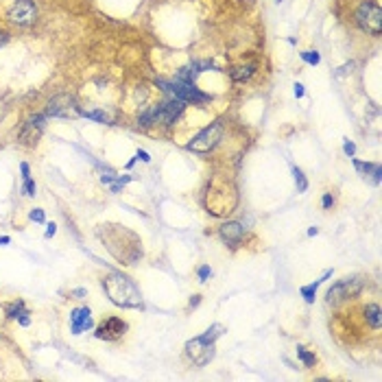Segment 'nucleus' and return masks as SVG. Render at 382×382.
<instances>
[{
  "label": "nucleus",
  "instance_id": "obj_30",
  "mask_svg": "<svg viewBox=\"0 0 382 382\" xmlns=\"http://www.w3.org/2000/svg\"><path fill=\"white\" fill-rule=\"evenodd\" d=\"M18 321H20V326H24V328H26V326L31 324V319H29V312H24V314H22V317H20Z\"/></svg>",
  "mask_w": 382,
  "mask_h": 382
},
{
  "label": "nucleus",
  "instance_id": "obj_18",
  "mask_svg": "<svg viewBox=\"0 0 382 382\" xmlns=\"http://www.w3.org/2000/svg\"><path fill=\"white\" fill-rule=\"evenodd\" d=\"M297 356H299V360L304 363L306 367H314V363H317V356H314L312 352H308L306 347H297Z\"/></svg>",
  "mask_w": 382,
  "mask_h": 382
},
{
  "label": "nucleus",
  "instance_id": "obj_13",
  "mask_svg": "<svg viewBox=\"0 0 382 382\" xmlns=\"http://www.w3.org/2000/svg\"><path fill=\"white\" fill-rule=\"evenodd\" d=\"M330 275H332V269H326L324 275H321L319 280H314L312 284H306V286H301V288H299V293H301V297L306 299V304H312L314 297H317V288H319L321 284H324V282H326L328 278H330Z\"/></svg>",
  "mask_w": 382,
  "mask_h": 382
},
{
  "label": "nucleus",
  "instance_id": "obj_25",
  "mask_svg": "<svg viewBox=\"0 0 382 382\" xmlns=\"http://www.w3.org/2000/svg\"><path fill=\"white\" fill-rule=\"evenodd\" d=\"M31 221H35V223H44L46 219H44V210H39V208H35V210H31Z\"/></svg>",
  "mask_w": 382,
  "mask_h": 382
},
{
  "label": "nucleus",
  "instance_id": "obj_15",
  "mask_svg": "<svg viewBox=\"0 0 382 382\" xmlns=\"http://www.w3.org/2000/svg\"><path fill=\"white\" fill-rule=\"evenodd\" d=\"M365 321L373 328V330L380 328V306L378 304H369L365 308Z\"/></svg>",
  "mask_w": 382,
  "mask_h": 382
},
{
  "label": "nucleus",
  "instance_id": "obj_33",
  "mask_svg": "<svg viewBox=\"0 0 382 382\" xmlns=\"http://www.w3.org/2000/svg\"><path fill=\"white\" fill-rule=\"evenodd\" d=\"M7 242H11L9 236H0V245H7Z\"/></svg>",
  "mask_w": 382,
  "mask_h": 382
},
{
  "label": "nucleus",
  "instance_id": "obj_22",
  "mask_svg": "<svg viewBox=\"0 0 382 382\" xmlns=\"http://www.w3.org/2000/svg\"><path fill=\"white\" fill-rule=\"evenodd\" d=\"M301 59H304L306 63H312V66H314V63H319L321 57H319L317 50H304V52H301Z\"/></svg>",
  "mask_w": 382,
  "mask_h": 382
},
{
  "label": "nucleus",
  "instance_id": "obj_6",
  "mask_svg": "<svg viewBox=\"0 0 382 382\" xmlns=\"http://www.w3.org/2000/svg\"><path fill=\"white\" fill-rule=\"evenodd\" d=\"M356 22L363 31L371 33V35H380L382 31V11L376 3H371V0H365L363 5L358 7L356 11Z\"/></svg>",
  "mask_w": 382,
  "mask_h": 382
},
{
  "label": "nucleus",
  "instance_id": "obj_9",
  "mask_svg": "<svg viewBox=\"0 0 382 382\" xmlns=\"http://www.w3.org/2000/svg\"><path fill=\"white\" fill-rule=\"evenodd\" d=\"M129 330L127 321H122L120 317H107L103 319V324L96 328V339L101 341H118L124 337V332Z\"/></svg>",
  "mask_w": 382,
  "mask_h": 382
},
{
  "label": "nucleus",
  "instance_id": "obj_34",
  "mask_svg": "<svg viewBox=\"0 0 382 382\" xmlns=\"http://www.w3.org/2000/svg\"><path fill=\"white\" fill-rule=\"evenodd\" d=\"M317 232H319L317 227H310V229H308V236H317Z\"/></svg>",
  "mask_w": 382,
  "mask_h": 382
},
{
  "label": "nucleus",
  "instance_id": "obj_11",
  "mask_svg": "<svg viewBox=\"0 0 382 382\" xmlns=\"http://www.w3.org/2000/svg\"><path fill=\"white\" fill-rule=\"evenodd\" d=\"M219 236H221V240L225 242V245H229V247H238V245H240V240L245 238V227H242L240 223H236V221L223 223L221 229H219Z\"/></svg>",
  "mask_w": 382,
  "mask_h": 382
},
{
  "label": "nucleus",
  "instance_id": "obj_31",
  "mask_svg": "<svg viewBox=\"0 0 382 382\" xmlns=\"http://www.w3.org/2000/svg\"><path fill=\"white\" fill-rule=\"evenodd\" d=\"M199 301H201V297L199 295H195V299H190V308H197L199 306Z\"/></svg>",
  "mask_w": 382,
  "mask_h": 382
},
{
  "label": "nucleus",
  "instance_id": "obj_27",
  "mask_svg": "<svg viewBox=\"0 0 382 382\" xmlns=\"http://www.w3.org/2000/svg\"><path fill=\"white\" fill-rule=\"evenodd\" d=\"M55 232H57V225H55V223H46V238L55 236Z\"/></svg>",
  "mask_w": 382,
  "mask_h": 382
},
{
  "label": "nucleus",
  "instance_id": "obj_7",
  "mask_svg": "<svg viewBox=\"0 0 382 382\" xmlns=\"http://www.w3.org/2000/svg\"><path fill=\"white\" fill-rule=\"evenodd\" d=\"M223 138V124L221 122H212L210 127H206L201 134H197L193 140L188 142V151H195V153H208L212 151L216 144L221 142Z\"/></svg>",
  "mask_w": 382,
  "mask_h": 382
},
{
  "label": "nucleus",
  "instance_id": "obj_10",
  "mask_svg": "<svg viewBox=\"0 0 382 382\" xmlns=\"http://www.w3.org/2000/svg\"><path fill=\"white\" fill-rule=\"evenodd\" d=\"M92 326H94V319H92V310L88 306H79L70 312V332L75 337L83 334L85 330H92Z\"/></svg>",
  "mask_w": 382,
  "mask_h": 382
},
{
  "label": "nucleus",
  "instance_id": "obj_23",
  "mask_svg": "<svg viewBox=\"0 0 382 382\" xmlns=\"http://www.w3.org/2000/svg\"><path fill=\"white\" fill-rule=\"evenodd\" d=\"M199 282H208L210 278H212V269H210L208 265H203V267H199Z\"/></svg>",
  "mask_w": 382,
  "mask_h": 382
},
{
  "label": "nucleus",
  "instance_id": "obj_2",
  "mask_svg": "<svg viewBox=\"0 0 382 382\" xmlns=\"http://www.w3.org/2000/svg\"><path fill=\"white\" fill-rule=\"evenodd\" d=\"M223 332H225V328H223L221 324H214V326H210L201 337H195V339L188 341L186 343V354L193 358L195 365L203 367V365H208L210 360L214 358V343H216V339H219Z\"/></svg>",
  "mask_w": 382,
  "mask_h": 382
},
{
  "label": "nucleus",
  "instance_id": "obj_32",
  "mask_svg": "<svg viewBox=\"0 0 382 382\" xmlns=\"http://www.w3.org/2000/svg\"><path fill=\"white\" fill-rule=\"evenodd\" d=\"M7 39H9V35H7L5 31H0V46H5V44H7Z\"/></svg>",
  "mask_w": 382,
  "mask_h": 382
},
{
  "label": "nucleus",
  "instance_id": "obj_24",
  "mask_svg": "<svg viewBox=\"0 0 382 382\" xmlns=\"http://www.w3.org/2000/svg\"><path fill=\"white\" fill-rule=\"evenodd\" d=\"M343 151H345L347 157H354V153H356V144H354L352 140H345L343 142Z\"/></svg>",
  "mask_w": 382,
  "mask_h": 382
},
{
  "label": "nucleus",
  "instance_id": "obj_19",
  "mask_svg": "<svg viewBox=\"0 0 382 382\" xmlns=\"http://www.w3.org/2000/svg\"><path fill=\"white\" fill-rule=\"evenodd\" d=\"M81 114L85 118H90V120H94V122H107L109 120V116L105 114V111H101V109H83Z\"/></svg>",
  "mask_w": 382,
  "mask_h": 382
},
{
  "label": "nucleus",
  "instance_id": "obj_28",
  "mask_svg": "<svg viewBox=\"0 0 382 382\" xmlns=\"http://www.w3.org/2000/svg\"><path fill=\"white\" fill-rule=\"evenodd\" d=\"M295 96H297V98L304 96V85H301V83H295Z\"/></svg>",
  "mask_w": 382,
  "mask_h": 382
},
{
  "label": "nucleus",
  "instance_id": "obj_4",
  "mask_svg": "<svg viewBox=\"0 0 382 382\" xmlns=\"http://www.w3.org/2000/svg\"><path fill=\"white\" fill-rule=\"evenodd\" d=\"M363 286H365V280L360 278V275L343 278V280H339L337 284H332L330 288H328L326 299H328V304L330 306H339V304H343V301H347V299L356 297V295L363 291Z\"/></svg>",
  "mask_w": 382,
  "mask_h": 382
},
{
  "label": "nucleus",
  "instance_id": "obj_3",
  "mask_svg": "<svg viewBox=\"0 0 382 382\" xmlns=\"http://www.w3.org/2000/svg\"><path fill=\"white\" fill-rule=\"evenodd\" d=\"M183 111V101L170 98L160 105H153L147 111L140 114V124L142 127H153V124H173Z\"/></svg>",
  "mask_w": 382,
  "mask_h": 382
},
{
  "label": "nucleus",
  "instance_id": "obj_29",
  "mask_svg": "<svg viewBox=\"0 0 382 382\" xmlns=\"http://www.w3.org/2000/svg\"><path fill=\"white\" fill-rule=\"evenodd\" d=\"M136 157H138V160H142V162H149V160H151L147 151H138V153H136Z\"/></svg>",
  "mask_w": 382,
  "mask_h": 382
},
{
  "label": "nucleus",
  "instance_id": "obj_1",
  "mask_svg": "<svg viewBox=\"0 0 382 382\" xmlns=\"http://www.w3.org/2000/svg\"><path fill=\"white\" fill-rule=\"evenodd\" d=\"M103 288H105V293H107L111 304H116L120 308H142L140 291H138L136 282L127 278V275L111 271L109 275L103 278Z\"/></svg>",
  "mask_w": 382,
  "mask_h": 382
},
{
  "label": "nucleus",
  "instance_id": "obj_21",
  "mask_svg": "<svg viewBox=\"0 0 382 382\" xmlns=\"http://www.w3.org/2000/svg\"><path fill=\"white\" fill-rule=\"evenodd\" d=\"M22 193H24L26 197H33V195H35V181H33L31 177H24V179H22Z\"/></svg>",
  "mask_w": 382,
  "mask_h": 382
},
{
  "label": "nucleus",
  "instance_id": "obj_12",
  "mask_svg": "<svg viewBox=\"0 0 382 382\" xmlns=\"http://www.w3.org/2000/svg\"><path fill=\"white\" fill-rule=\"evenodd\" d=\"M214 66L210 63V61H195V63H188V66H183V68L175 75V81H181V83H195L197 81V77L201 75V72H206V70H212Z\"/></svg>",
  "mask_w": 382,
  "mask_h": 382
},
{
  "label": "nucleus",
  "instance_id": "obj_8",
  "mask_svg": "<svg viewBox=\"0 0 382 382\" xmlns=\"http://www.w3.org/2000/svg\"><path fill=\"white\" fill-rule=\"evenodd\" d=\"M7 18L18 26H29L35 22L37 9H35V5H33V0H16V3L9 7V11H7Z\"/></svg>",
  "mask_w": 382,
  "mask_h": 382
},
{
  "label": "nucleus",
  "instance_id": "obj_26",
  "mask_svg": "<svg viewBox=\"0 0 382 382\" xmlns=\"http://www.w3.org/2000/svg\"><path fill=\"white\" fill-rule=\"evenodd\" d=\"M332 206H334V197H332L330 193H326V195H324V208H326V210H330Z\"/></svg>",
  "mask_w": 382,
  "mask_h": 382
},
{
  "label": "nucleus",
  "instance_id": "obj_14",
  "mask_svg": "<svg viewBox=\"0 0 382 382\" xmlns=\"http://www.w3.org/2000/svg\"><path fill=\"white\" fill-rule=\"evenodd\" d=\"M354 164V168L358 170L360 175H373V183H380V175H382V170H380V164H371V162H358V160H352Z\"/></svg>",
  "mask_w": 382,
  "mask_h": 382
},
{
  "label": "nucleus",
  "instance_id": "obj_5",
  "mask_svg": "<svg viewBox=\"0 0 382 382\" xmlns=\"http://www.w3.org/2000/svg\"><path fill=\"white\" fill-rule=\"evenodd\" d=\"M157 85L170 94L177 101L183 103H208L212 101V96L201 92L199 88H195V83H181V81H157Z\"/></svg>",
  "mask_w": 382,
  "mask_h": 382
},
{
  "label": "nucleus",
  "instance_id": "obj_16",
  "mask_svg": "<svg viewBox=\"0 0 382 382\" xmlns=\"http://www.w3.org/2000/svg\"><path fill=\"white\" fill-rule=\"evenodd\" d=\"M256 72V66L249 63V66H238V68H234L229 75H232L234 81H247V79H251Z\"/></svg>",
  "mask_w": 382,
  "mask_h": 382
},
{
  "label": "nucleus",
  "instance_id": "obj_17",
  "mask_svg": "<svg viewBox=\"0 0 382 382\" xmlns=\"http://www.w3.org/2000/svg\"><path fill=\"white\" fill-rule=\"evenodd\" d=\"M24 301L22 299H18V301H13V304L7 306V319H20L24 314Z\"/></svg>",
  "mask_w": 382,
  "mask_h": 382
},
{
  "label": "nucleus",
  "instance_id": "obj_20",
  "mask_svg": "<svg viewBox=\"0 0 382 382\" xmlns=\"http://www.w3.org/2000/svg\"><path fill=\"white\" fill-rule=\"evenodd\" d=\"M293 175H295V181H297V193H306L308 181H306V175L301 173V168L295 166V168H293Z\"/></svg>",
  "mask_w": 382,
  "mask_h": 382
}]
</instances>
